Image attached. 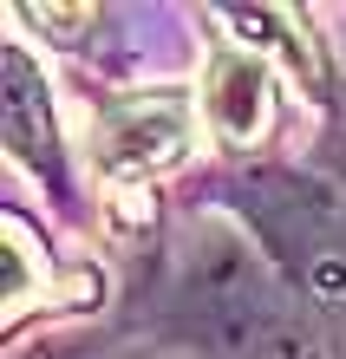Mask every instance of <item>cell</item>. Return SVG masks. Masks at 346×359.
Instances as JSON below:
<instances>
[{
    "label": "cell",
    "mask_w": 346,
    "mask_h": 359,
    "mask_svg": "<svg viewBox=\"0 0 346 359\" xmlns=\"http://www.w3.org/2000/svg\"><path fill=\"white\" fill-rule=\"evenodd\" d=\"M13 20H39V33H46L53 46H79L85 27H92V20H105V13H98V7H33V0H20Z\"/></svg>",
    "instance_id": "5b68a950"
},
{
    "label": "cell",
    "mask_w": 346,
    "mask_h": 359,
    "mask_svg": "<svg viewBox=\"0 0 346 359\" xmlns=\"http://www.w3.org/2000/svg\"><path fill=\"white\" fill-rule=\"evenodd\" d=\"M189 86H197L203 137L215 144V151H229V157H255V151H268V144H274L294 79L281 72L274 53H262L255 39H242L222 13H209L203 72L189 79Z\"/></svg>",
    "instance_id": "7a4b0ae2"
},
{
    "label": "cell",
    "mask_w": 346,
    "mask_h": 359,
    "mask_svg": "<svg viewBox=\"0 0 346 359\" xmlns=\"http://www.w3.org/2000/svg\"><path fill=\"white\" fill-rule=\"evenodd\" d=\"M0 72H7V163L33 170V183L53 196L59 216L85 222V196H79V170L72 151L79 144L59 131V104H53V79L39 72V59L27 46V33H7V53H0Z\"/></svg>",
    "instance_id": "3957f363"
},
{
    "label": "cell",
    "mask_w": 346,
    "mask_h": 359,
    "mask_svg": "<svg viewBox=\"0 0 346 359\" xmlns=\"http://www.w3.org/2000/svg\"><path fill=\"white\" fill-rule=\"evenodd\" d=\"M0 242H7V307H0V327L20 333L33 313H79L98 301V274L92 268H59L46 248H39L33 222L7 209L0 216Z\"/></svg>",
    "instance_id": "277c9868"
},
{
    "label": "cell",
    "mask_w": 346,
    "mask_h": 359,
    "mask_svg": "<svg viewBox=\"0 0 346 359\" xmlns=\"http://www.w3.org/2000/svg\"><path fill=\"white\" fill-rule=\"evenodd\" d=\"M85 177L98 189H144L177 177L203 144L197 86H105L85 92V124L72 131Z\"/></svg>",
    "instance_id": "6da1fadb"
}]
</instances>
